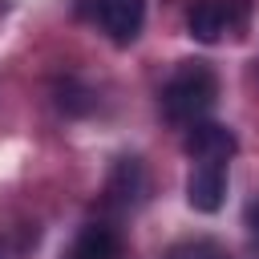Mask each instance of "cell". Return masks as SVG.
Instances as JSON below:
<instances>
[{"label":"cell","mask_w":259,"mask_h":259,"mask_svg":"<svg viewBox=\"0 0 259 259\" xmlns=\"http://www.w3.org/2000/svg\"><path fill=\"white\" fill-rule=\"evenodd\" d=\"M214 97H219V77H214V69H210L206 61H182V65L166 77V85H162V113H166V121L190 130V125L206 121Z\"/></svg>","instance_id":"cell-1"},{"label":"cell","mask_w":259,"mask_h":259,"mask_svg":"<svg viewBox=\"0 0 259 259\" xmlns=\"http://www.w3.org/2000/svg\"><path fill=\"white\" fill-rule=\"evenodd\" d=\"M81 8L113 45H134L146 24V0H81Z\"/></svg>","instance_id":"cell-2"},{"label":"cell","mask_w":259,"mask_h":259,"mask_svg":"<svg viewBox=\"0 0 259 259\" xmlns=\"http://www.w3.org/2000/svg\"><path fill=\"white\" fill-rule=\"evenodd\" d=\"M227 198V162H194L186 174V202L202 214H214Z\"/></svg>","instance_id":"cell-3"},{"label":"cell","mask_w":259,"mask_h":259,"mask_svg":"<svg viewBox=\"0 0 259 259\" xmlns=\"http://www.w3.org/2000/svg\"><path fill=\"white\" fill-rule=\"evenodd\" d=\"M186 154L190 162H227L239 154V138L219 121H198L186 130Z\"/></svg>","instance_id":"cell-4"},{"label":"cell","mask_w":259,"mask_h":259,"mask_svg":"<svg viewBox=\"0 0 259 259\" xmlns=\"http://www.w3.org/2000/svg\"><path fill=\"white\" fill-rule=\"evenodd\" d=\"M235 28V0H194L186 8V32L202 45L223 40Z\"/></svg>","instance_id":"cell-5"},{"label":"cell","mask_w":259,"mask_h":259,"mask_svg":"<svg viewBox=\"0 0 259 259\" xmlns=\"http://www.w3.org/2000/svg\"><path fill=\"white\" fill-rule=\"evenodd\" d=\"M69 259H121V239L109 223H85L73 239Z\"/></svg>","instance_id":"cell-6"},{"label":"cell","mask_w":259,"mask_h":259,"mask_svg":"<svg viewBox=\"0 0 259 259\" xmlns=\"http://www.w3.org/2000/svg\"><path fill=\"white\" fill-rule=\"evenodd\" d=\"M142 190H146V182H142V166H138V158H121V162H117V170H113L109 194H113L121 206H130V202H138V198H142Z\"/></svg>","instance_id":"cell-7"},{"label":"cell","mask_w":259,"mask_h":259,"mask_svg":"<svg viewBox=\"0 0 259 259\" xmlns=\"http://www.w3.org/2000/svg\"><path fill=\"white\" fill-rule=\"evenodd\" d=\"M162 259H227V251H223L214 239H182V243H174Z\"/></svg>","instance_id":"cell-8"},{"label":"cell","mask_w":259,"mask_h":259,"mask_svg":"<svg viewBox=\"0 0 259 259\" xmlns=\"http://www.w3.org/2000/svg\"><path fill=\"white\" fill-rule=\"evenodd\" d=\"M247 223H251V231L259 235V202H251V210H247Z\"/></svg>","instance_id":"cell-9"}]
</instances>
